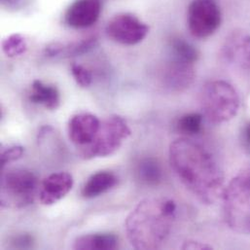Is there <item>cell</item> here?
<instances>
[{"instance_id": "cell-1", "label": "cell", "mask_w": 250, "mask_h": 250, "mask_svg": "<svg viewBox=\"0 0 250 250\" xmlns=\"http://www.w3.org/2000/svg\"><path fill=\"white\" fill-rule=\"evenodd\" d=\"M169 163L182 184L203 204L223 193V174L212 155L200 143L181 137L169 146Z\"/></svg>"}, {"instance_id": "cell-2", "label": "cell", "mask_w": 250, "mask_h": 250, "mask_svg": "<svg viewBox=\"0 0 250 250\" xmlns=\"http://www.w3.org/2000/svg\"><path fill=\"white\" fill-rule=\"evenodd\" d=\"M176 204L167 198L141 201L125 219L127 240L135 250H159L167 240L176 216Z\"/></svg>"}, {"instance_id": "cell-3", "label": "cell", "mask_w": 250, "mask_h": 250, "mask_svg": "<svg viewBox=\"0 0 250 250\" xmlns=\"http://www.w3.org/2000/svg\"><path fill=\"white\" fill-rule=\"evenodd\" d=\"M201 105L210 122L221 124L232 120L238 114L240 98L231 84L212 81L206 84L202 90Z\"/></svg>"}, {"instance_id": "cell-4", "label": "cell", "mask_w": 250, "mask_h": 250, "mask_svg": "<svg viewBox=\"0 0 250 250\" xmlns=\"http://www.w3.org/2000/svg\"><path fill=\"white\" fill-rule=\"evenodd\" d=\"M38 191V178L30 170L15 168L2 173L0 204L3 208H24L34 202Z\"/></svg>"}, {"instance_id": "cell-5", "label": "cell", "mask_w": 250, "mask_h": 250, "mask_svg": "<svg viewBox=\"0 0 250 250\" xmlns=\"http://www.w3.org/2000/svg\"><path fill=\"white\" fill-rule=\"evenodd\" d=\"M131 134V130L123 117L112 115L102 125L94 140L84 147L78 148L80 157L85 160L103 158L113 155Z\"/></svg>"}, {"instance_id": "cell-6", "label": "cell", "mask_w": 250, "mask_h": 250, "mask_svg": "<svg viewBox=\"0 0 250 250\" xmlns=\"http://www.w3.org/2000/svg\"><path fill=\"white\" fill-rule=\"evenodd\" d=\"M221 11L215 0H194L188 9L191 34L200 39L212 35L221 24Z\"/></svg>"}, {"instance_id": "cell-7", "label": "cell", "mask_w": 250, "mask_h": 250, "mask_svg": "<svg viewBox=\"0 0 250 250\" xmlns=\"http://www.w3.org/2000/svg\"><path fill=\"white\" fill-rule=\"evenodd\" d=\"M148 32L149 26L128 13L114 16L106 25V34L111 40L127 46L140 43Z\"/></svg>"}, {"instance_id": "cell-8", "label": "cell", "mask_w": 250, "mask_h": 250, "mask_svg": "<svg viewBox=\"0 0 250 250\" xmlns=\"http://www.w3.org/2000/svg\"><path fill=\"white\" fill-rule=\"evenodd\" d=\"M73 177L65 171L52 173L39 186L38 196L42 205L52 206L63 199L73 187Z\"/></svg>"}, {"instance_id": "cell-9", "label": "cell", "mask_w": 250, "mask_h": 250, "mask_svg": "<svg viewBox=\"0 0 250 250\" xmlns=\"http://www.w3.org/2000/svg\"><path fill=\"white\" fill-rule=\"evenodd\" d=\"M101 121L91 113H79L74 115L68 122V136L77 148L89 145L96 137Z\"/></svg>"}, {"instance_id": "cell-10", "label": "cell", "mask_w": 250, "mask_h": 250, "mask_svg": "<svg viewBox=\"0 0 250 250\" xmlns=\"http://www.w3.org/2000/svg\"><path fill=\"white\" fill-rule=\"evenodd\" d=\"M101 0H76L65 13L66 23L73 28L92 26L100 18Z\"/></svg>"}, {"instance_id": "cell-11", "label": "cell", "mask_w": 250, "mask_h": 250, "mask_svg": "<svg viewBox=\"0 0 250 250\" xmlns=\"http://www.w3.org/2000/svg\"><path fill=\"white\" fill-rule=\"evenodd\" d=\"M194 78V64L175 57L165 67L163 76L165 86L174 92H181L189 88Z\"/></svg>"}, {"instance_id": "cell-12", "label": "cell", "mask_w": 250, "mask_h": 250, "mask_svg": "<svg viewBox=\"0 0 250 250\" xmlns=\"http://www.w3.org/2000/svg\"><path fill=\"white\" fill-rule=\"evenodd\" d=\"M224 60L242 69L250 68V36L244 32L233 33L222 48Z\"/></svg>"}, {"instance_id": "cell-13", "label": "cell", "mask_w": 250, "mask_h": 250, "mask_svg": "<svg viewBox=\"0 0 250 250\" xmlns=\"http://www.w3.org/2000/svg\"><path fill=\"white\" fill-rule=\"evenodd\" d=\"M118 184V177L111 171L94 173L84 184L81 194L85 199H94L107 193Z\"/></svg>"}, {"instance_id": "cell-14", "label": "cell", "mask_w": 250, "mask_h": 250, "mask_svg": "<svg viewBox=\"0 0 250 250\" xmlns=\"http://www.w3.org/2000/svg\"><path fill=\"white\" fill-rule=\"evenodd\" d=\"M119 240L112 233H96L76 239L73 249L77 250H113L118 248Z\"/></svg>"}, {"instance_id": "cell-15", "label": "cell", "mask_w": 250, "mask_h": 250, "mask_svg": "<svg viewBox=\"0 0 250 250\" xmlns=\"http://www.w3.org/2000/svg\"><path fill=\"white\" fill-rule=\"evenodd\" d=\"M29 100L33 104H41L49 110H55L60 106L61 98L57 87L46 85L39 80H35L31 85Z\"/></svg>"}, {"instance_id": "cell-16", "label": "cell", "mask_w": 250, "mask_h": 250, "mask_svg": "<svg viewBox=\"0 0 250 250\" xmlns=\"http://www.w3.org/2000/svg\"><path fill=\"white\" fill-rule=\"evenodd\" d=\"M137 173L143 183L151 186L160 184L163 179V170L160 164L151 158L143 159L139 163Z\"/></svg>"}, {"instance_id": "cell-17", "label": "cell", "mask_w": 250, "mask_h": 250, "mask_svg": "<svg viewBox=\"0 0 250 250\" xmlns=\"http://www.w3.org/2000/svg\"><path fill=\"white\" fill-rule=\"evenodd\" d=\"M204 117L200 113H189L181 116L176 123V130L186 137L198 134L203 127Z\"/></svg>"}, {"instance_id": "cell-18", "label": "cell", "mask_w": 250, "mask_h": 250, "mask_svg": "<svg viewBox=\"0 0 250 250\" xmlns=\"http://www.w3.org/2000/svg\"><path fill=\"white\" fill-rule=\"evenodd\" d=\"M171 50L172 56L177 59H180L193 64L198 61L199 53L197 49L183 39H173L171 41Z\"/></svg>"}, {"instance_id": "cell-19", "label": "cell", "mask_w": 250, "mask_h": 250, "mask_svg": "<svg viewBox=\"0 0 250 250\" xmlns=\"http://www.w3.org/2000/svg\"><path fill=\"white\" fill-rule=\"evenodd\" d=\"M27 44L25 39L20 34H13L2 42V50L9 58H15L25 53Z\"/></svg>"}, {"instance_id": "cell-20", "label": "cell", "mask_w": 250, "mask_h": 250, "mask_svg": "<svg viewBox=\"0 0 250 250\" xmlns=\"http://www.w3.org/2000/svg\"><path fill=\"white\" fill-rule=\"evenodd\" d=\"M96 43H97V39L92 37V38L82 40L80 42L78 41V42L71 43L68 46L63 45V50L62 54H63L65 57L82 55L84 53L89 52L91 49H93L96 46Z\"/></svg>"}, {"instance_id": "cell-21", "label": "cell", "mask_w": 250, "mask_h": 250, "mask_svg": "<svg viewBox=\"0 0 250 250\" xmlns=\"http://www.w3.org/2000/svg\"><path fill=\"white\" fill-rule=\"evenodd\" d=\"M71 72L72 75L77 82L78 85H80L83 88L89 87L93 82V76L92 73L83 65L72 63L71 64Z\"/></svg>"}, {"instance_id": "cell-22", "label": "cell", "mask_w": 250, "mask_h": 250, "mask_svg": "<svg viewBox=\"0 0 250 250\" xmlns=\"http://www.w3.org/2000/svg\"><path fill=\"white\" fill-rule=\"evenodd\" d=\"M23 148L21 146H12L1 152L0 156V167L3 169L6 165L11 162L17 161L23 155Z\"/></svg>"}, {"instance_id": "cell-23", "label": "cell", "mask_w": 250, "mask_h": 250, "mask_svg": "<svg viewBox=\"0 0 250 250\" xmlns=\"http://www.w3.org/2000/svg\"><path fill=\"white\" fill-rule=\"evenodd\" d=\"M12 245L14 249L26 250L33 247V238L28 234H22L13 239Z\"/></svg>"}, {"instance_id": "cell-24", "label": "cell", "mask_w": 250, "mask_h": 250, "mask_svg": "<svg viewBox=\"0 0 250 250\" xmlns=\"http://www.w3.org/2000/svg\"><path fill=\"white\" fill-rule=\"evenodd\" d=\"M182 250H212V247L203 244L201 242H195V241H187L185 244L181 247Z\"/></svg>"}, {"instance_id": "cell-25", "label": "cell", "mask_w": 250, "mask_h": 250, "mask_svg": "<svg viewBox=\"0 0 250 250\" xmlns=\"http://www.w3.org/2000/svg\"><path fill=\"white\" fill-rule=\"evenodd\" d=\"M63 50V44L62 43H52L49 46H47L45 50V54L48 57H56L59 55H62Z\"/></svg>"}, {"instance_id": "cell-26", "label": "cell", "mask_w": 250, "mask_h": 250, "mask_svg": "<svg viewBox=\"0 0 250 250\" xmlns=\"http://www.w3.org/2000/svg\"><path fill=\"white\" fill-rule=\"evenodd\" d=\"M244 140L246 145L250 149V122L244 128Z\"/></svg>"}]
</instances>
